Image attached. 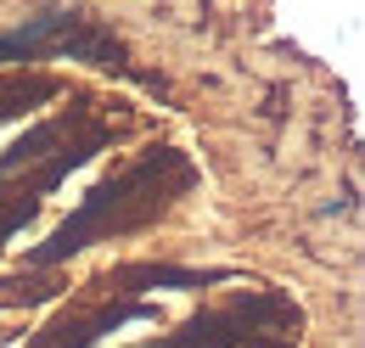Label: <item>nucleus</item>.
Here are the masks:
<instances>
[{
	"label": "nucleus",
	"mask_w": 365,
	"mask_h": 348,
	"mask_svg": "<svg viewBox=\"0 0 365 348\" xmlns=\"http://www.w3.org/2000/svg\"><path fill=\"white\" fill-rule=\"evenodd\" d=\"M298 326V309L275 292H253L230 309H214V314H197L191 326H180V337L169 343H146V348H287V332Z\"/></svg>",
	"instance_id": "3"
},
{
	"label": "nucleus",
	"mask_w": 365,
	"mask_h": 348,
	"mask_svg": "<svg viewBox=\"0 0 365 348\" xmlns=\"http://www.w3.org/2000/svg\"><path fill=\"white\" fill-rule=\"evenodd\" d=\"M34 56H73V62H96V68L130 73L124 45L107 40L91 17H79V11H40L23 29H6L0 34V62H34Z\"/></svg>",
	"instance_id": "2"
},
{
	"label": "nucleus",
	"mask_w": 365,
	"mask_h": 348,
	"mask_svg": "<svg viewBox=\"0 0 365 348\" xmlns=\"http://www.w3.org/2000/svg\"><path fill=\"white\" fill-rule=\"evenodd\" d=\"M169 163H175V158H152V163L130 169L124 180L101 185V191H96V203L73 219V225H62V230H56V242H51L40 259H62V253L85 247L91 236H101V219H107V214H113V230H130V225H140V219H152L163 203H169V185H163V169H169Z\"/></svg>",
	"instance_id": "1"
}]
</instances>
